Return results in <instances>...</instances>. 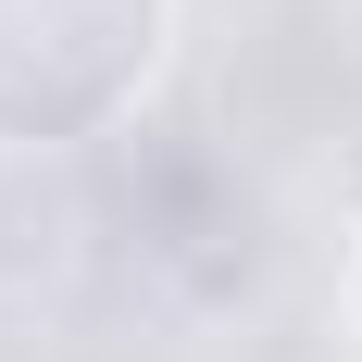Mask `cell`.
Here are the masks:
<instances>
[{
  "instance_id": "obj_1",
  "label": "cell",
  "mask_w": 362,
  "mask_h": 362,
  "mask_svg": "<svg viewBox=\"0 0 362 362\" xmlns=\"http://www.w3.org/2000/svg\"><path fill=\"white\" fill-rule=\"evenodd\" d=\"M175 0H0V150H75L163 75Z\"/></svg>"
},
{
  "instance_id": "obj_2",
  "label": "cell",
  "mask_w": 362,
  "mask_h": 362,
  "mask_svg": "<svg viewBox=\"0 0 362 362\" xmlns=\"http://www.w3.org/2000/svg\"><path fill=\"white\" fill-rule=\"evenodd\" d=\"M337 337H350V362H362V225H350V250H337Z\"/></svg>"
}]
</instances>
